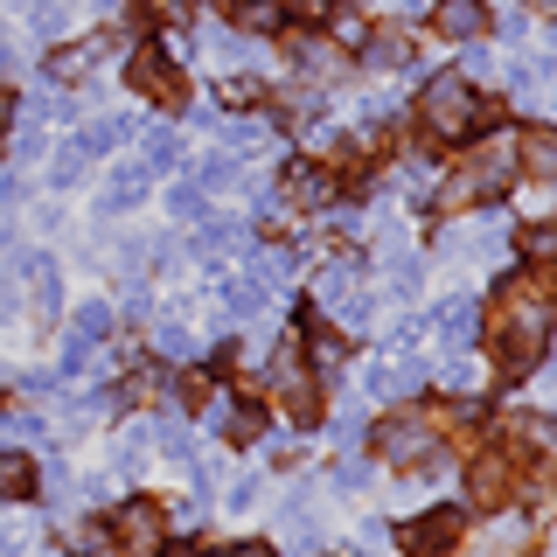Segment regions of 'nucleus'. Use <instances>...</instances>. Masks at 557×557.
<instances>
[{"mask_svg":"<svg viewBox=\"0 0 557 557\" xmlns=\"http://www.w3.org/2000/svg\"><path fill=\"white\" fill-rule=\"evenodd\" d=\"M536 356H544V293L509 286L495 300V370L502 376H530Z\"/></svg>","mask_w":557,"mask_h":557,"instance_id":"obj_1","label":"nucleus"},{"mask_svg":"<svg viewBox=\"0 0 557 557\" xmlns=\"http://www.w3.org/2000/svg\"><path fill=\"white\" fill-rule=\"evenodd\" d=\"M495 112L502 104H481L460 77H432L425 91H418V119H425L432 139H467V133H481Z\"/></svg>","mask_w":557,"mask_h":557,"instance_id":"obj_2","label":"nucleus"},{"mask_svg":"<svg viewBox=\"0 0 557 557\" xmlns=\"http://www.w3.org/2000/svg\"><path fill=\"white\" fill-rule=\"evenodd\" d=\"M104 536H112L119 550L147 557V550L168 544V509H161V502H119V509H112V530H104Z\"/></svg>","mask_w":557,"mask_h":557,"instance_id":"obj_3","label":"nucleus"},{"mask_svg":"<svg viewBox=\"0 0 557 557\" xmlns=\"http://www.w3.org/2000/svg\"><path fill=\"white\" fill-rule=\"evenodd\" d=\"M509 188V168H502V153H474L460 174H446V188H440V209H474L487 196H502Z\"/></svg>","mask_w":557,"mask_h":557,"instance_id":"obj_4","label":"nucleus"},{"mask_svg":"<svg viewBox=\"0 0 557 557\" xmlns=\"http://www.w3.org/2000/svg\"><path fill=\"white\" fill-rule=\"evenodd\" d=\"M126 77H133V91L139 98H153V104H188V77H182V63H168L161 49H133V63H126Z\"/></svg>","mask_w":557,"mask_h":557,"instance_id":"obj_5","label":"nucleus"},{"mask_svg":"<svg viewBox=\"0 0 557 557\" xmlns=\"http://www.w3.org/2000/svg\"><path fill=\"white\" fill-rule=\"evenodd\" d=\"M376 453L391 467H432V418L397 411L391 425H376Z\"/></svg>","mask_w":557,"mask_h":557,"instance_id":"obj_6","label":"nucleus"},{"mask_svg":"<svg viewBox=\"0 0 557 557\" xmlns=\"http://www.w3.org/2000/svg\"><path fill=\"white\" fill-rule=\"evenodd\" d=\"M272 383H278V397H286V418H300V425H313V418H321V397H313L321 383H313L293 356L278 362V376H272Z\"/></svg>","mask_w":557,"mask_h":557,"instance_id":"obj_7","label":"nucleus"},{"mask_svg":"<svg viewBox=\"0 0 557 557\" xmlns=\"http://www.w3.org/2000/svg\"><path fill=\"white\" fill-rule=\"evenodd\" d=\"M467 487H474L481 509H502V502L516 495V460H502V453H481V460H474V481H467Z\"/></svg>","mask_w":557,"mask_h":557,"instance_id":"obj_8","label":"nucleus"},{"mask_svg":"<svg viewBox=\"0 0 557 557\" xmlns=\"http://www.w3.org/2000/svg\"><path fill=\"white\" fill-rule=\"evenodd\" d=\"M453 536H460V516H453V509H432V516H418L411 530H405V550L411 557H440V550H453Z\"/></svg>","mask_w":557,"mask_h":557,"instance_id":"obj_9","label":"nucleus"},{"mask_svg":"<svg viewBox=\"0 0 557 557\" xmlns=\"http://www.w3.org/2000/svg\"><path fill=\"white\" fill-rule=\"evenodd\" d=\"M432 28H440V35H460V42H467V35L487 28V8H481V0H440V8H432Z\"/></svg>","mask_w":557,"mask_h":557,"instance_id":"obj_10","label":"nucleus"},{"mask_svg":"<svg viewBox=\"0 0 557 557\" xmlns=\"http://www.w3.org/2000/svg\"><path fill=\"white\" fill-rule=\"evenodd\" d=\"M516 153H522V168H530V174H544V182H557V133H550V126H530Z\"/></svg>","mask_w":557,"mask_h":557,"instance_id":"obj_11","label":"nucleus"},{"mask_svg":"<svg viewBox=\"0 0 557 557\" xmlns=\"http://www.w3.org/2000/svg\"><path fill=\"white\" fill-rule=\"evenodd\" d=\"M223 14H231L237 28H258V35L286 22V8H278V0H223Z\"/></svg>","mask_w":557,"mask_h":557,"instance_id":"obj_12","label":"nucleus"},{"mask_svg":"<svg viewBox=\"0 0 557 557\" xmlns=\"http://www.w3.org/2000/svg\"><path fill=\"white\" fill-rule=\"evenodd\" d=\"M0 495H14V502H28L35 495V460H28V453H0Z\"/></svg>","mask_w":557,"mask_h":557,"instance_id":"obj_13","label":"nucleus"},{"mask_svg":"<svg viewBox=\"0 0 557 557\" xmlns=\"http://www.w3.org/2000/svg\"><path fill=\"white\" fill-rule=\"evenodd\" d=\"M516 550H522V522H487L467 557H516Z\"/></svg>","mask_w":557,"mask_h":557,"instance_id":"obj_14","label":"nucleus"},{"mask_svg":"<svg viewBox=\"0 0 557 557\" xmlns=\"http://www.w3.org/2000/svg\"><path fill=\"white\" fill-rule=\"evenodd\" d=\"M516 251H522V258H536V265H550V258H557V223H550V216H544V223H522Z\"/></svg>","mask_w":557,"mask_h":557,"instance_id":"obj_15","label":"nucleus"},{"mask_svg":"<svg viewBox=\"0 0 557 557\" xmlns=\"http://www.w3.org/2000/svg\"><path fill=\"white\" fill-rule=\"evenodd\" d=\"M139 196H147V168H119L112 188H104V209H133Z\"/></svg>","mask_w":557,"mask_h":557,"instance_id":"obj_16","label":"nucleus"},{"mask_svg":"<svg viewBox=\"0 0 557 557\" xmlns=\"http://www.w3.org/2000/svg\"><path fill=\"white\" fill-rule=\"evenodd\" d=\"M370 63H376V70H405V63H411V42H405L397 28H383V35H370Z\"/></svg>","mask_w":557,"mask_h":557,"instance_id":"obj_17","label":"nucleus"},{"mask_svg":"<svg viewBox=\"0 0 557 557\" xmlns=\"http://www.w3.org/2000/svg\"><path fill=\"white\" fill-rule=\"evenodd\" d=\"M440 335H446V348L474 342V307H467V300H446L440 307Z\"/></svg>","mask_w":557,"mask_h":557,"instance_id":"obj_18","label":"nucleus"},{"mask_svg":"<svg viewBox=\"0 0 557 557\" xmlns=\"http://www.w3.org/2000/svg\"><path fill=\"white\" fill-rule=\"evenodd\" d=\"M216 425L244 446V440H258V432H265V411H258V405H237V411H216Z\"/></svg>","mask_w":557,"mask_h":557,"instance_id":"obj_19","label":"nucleus"},{"mask_svg":"<svg viewBox=\"0 0 557 557\" xmlns=\"http://www.w3.org/2000/svg\"><path fill=\"white\" fill-rule=\"evenodd\" d=\"M418 383H425V370H418V362H397V370L383 362V370H376V391H383V397H405V391H418Z\"/></svg>","mask_w":557,"mask_h":557,"instance_id":"obj_20","label":"nucleus"},{"mask_svg":"<svg viewBox=\"0 0 557 557\" xmlns=\"http://www.w3.org/2000/svg\"><path fill=\"white\" fill-rule=\"evenodd\" d=\"M321 188H327V174H313L307 161H293V168H286V196H293V202H313Z\"/></svg>","mask_w":557,"mask_h":557,"instance_id":"obj_21","label":"nucleus"},{"mask_svg":"<svg viewBox=\"0 0 557 557\" xmlns=\"http://www.w3.org/2000/svg\"><path fill=\"white\" fill-rule=\"evenodd\" d=\"M258 300H265L258 278H231V286H223V307H231V313H258Z\"/></svg>","mask_w":557,"mask_h":557,"instance_id":"obj_22","label":"nucleus"},{"mask_svg":"<svg viewBox=\"0 0 557 557\" xmlns=\"http://www.w3.org/2000/svg\"><path fill=\"white\" fill-rule=\"evenodd\" d=\"M237 244H244L237 223H209V231H202V251H237Z\"/></svg>","mask_w":557,"mask_h":557,"instance_id":"obj_23","label":"nucleus"},{"mask_svg":"<svg viewBox=\"0 0 557 557\" xmlns=\"http://www.w3.org/2000/svg\"><path fill=\"white\" fill-rule=\"evenodd\" d=\"M182 161V147H174V133H153L147 139V168H174Z\"/></svg>","mask_w":557,"mask_h":557,"instance_id":"obj_24","label":"nucleus"},{"mask_svg":"<svg viewBox=\"0 0 557 557\" xmlns=\"http://www.w3.org/2000/svg\"><path fill=\"white\" fill-rule=\"evenodd\" d=\"M209 391H216V383H209V376H182V383H174V397H182L188 411H196V405H209Z\"/></svg>","mask_w":557,"mask_h":557,"instance_id":"obj_25","label":"nucleus"},{"mask_svg":"<svg viewBox=\"0 0 557 557\" xmlns=\"http://www.w3.org/2000/svg\"><path fill=\"white\" fill-rule=\"evenodd\" d=\"M104 327H112V307H84V313H77V335H84V342H98Z\"/></svg>","mask_w":557,"mask_h":557,"instance_id":"obj_26","label":"nucleus"},{"mask_svg":"<svg viewBox=\"0 0 557 557\" xmlns=\"http://www.w3.org/2000/svg\"><path fill=\"white\" fill-rule=\"evenodd\" d=\"M168 209H174V216H196V209H202V188H174Z\"/></svg>","mask_w":557,"mask_h":557,"instance_id":"obj_27","label":"nucleus"},{"mask_svg":"<svg viewBox=\"0 0 557 557\" xmlns=\"http://www.w3.org/2000/svg\"><path fill=\"white\" fill-rule=\"evenodd\" d=\"M153 14H161V22H188V8H196V0H147Z\"/></svg>","mask_w":557,"mask_h":557,"instance_id":"obj_28","label":"nucleus"},{"mask_svg":"<svg viewBox=\"0 0 557 557\" xmlns=\"http://www.w3.org/2000/svg\"><path fill=\"white\" fill-rule=\"evenodd\" d=\"M14 126V98H8V84H0V133Z\"/></svg>","mask_w":557,"mask_h":557,"instance_id":"obj_29","label":"nucleus"},{"mask_svg":"<svg viewBox=\"0 0 557 557\" xmlns=\"http://www.w3.org/2000/svg\"><path fill=\"white\" fill-rule=\"evenodd\" d=\"M231 557H272V550H265V544H237Z\"/></svg>","mask_w":557,"mask_h":557,"instance_id":"obj_30","label":"nucleus"},{"mask_svg":"<svg viewBox=\"0 0 557 557\" xmlns=\"http://www.w3.org/2000/svg\"><path fill=\"white\" fill-rule=\"evenodd\" d=\"M161 557H202V550H196V544H168Z\"/></svg>","mask_w":557,"mask_h":557,"instance_id":"obj_31","label":"nucleus"},{"mask_svg":"<svg viewBox=\"0 0 557 557\" xmlns=\"http://www.w3.org/2000/svg\"><path fill=\"white\" fill-rule=\"evenodd\" d=\"M536 8H544V14H557V0H536Z\"/></svg>","mask_w":557,"mask_h":557,"instance_id":"obj_32","label":"nucleus"}]
</instances>
